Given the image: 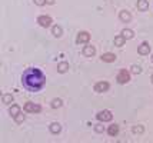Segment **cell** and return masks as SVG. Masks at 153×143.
<instances>
[{
  "label": "cell",
  "mask_w": 153,
  "mask_h": 143,
  "mask_svg": "<svg viewBox=\"0 0 153 143\" xmlns=\"http://www.w3.org/2000/svg\"><path fill=\"white\" fill-rule=\"evenodd\" d=\"M102 60L107 62V63H112V62L116 60V54H113V53H105V54H102Z\"/></svg>",
  "instance_id": "obj_10"
},
{
  "label": "cell",
  "mask_w": 153,
  "mask_h": 143,
  "mask_svg": "<svg viewBox=\"0 0 153 143\" xmlns=\"http://www.w3.org/2000/svg\"><path fill=\"white\" fill-rule=\"evenodd\" d=\"M148 7H149L148 0H139V1H137V9H139V10L145 12V10H148Z\"/></svg>",
  "instance_id": "obj_12"
},
{
  "label": "cell",
  "mask_w": 153,
  "mask_h": 143,
  "mask_svg": "<svg viewBox=\"0 0 153 143\" xmlns=\"http://www.w3.org/2000/svg\"><path fill=\"white\" fill-rule=\"evenodd\" d=\"M35 3H36L37 6H43V4L46 3V0H35Z\"/></svg>",
  "instance_id": "obj_26"
},
{
  "label": "cell",
  "mask_w": 153,
  "mask_h": 143,
  "mask_svg": "<svg viewBox=\"0 0 153 143\" xmlns=\"http://www.w3.org/2000/svg\"><path fill=\"white\" fill-rule=\"evenodd\" d=\"M119 17H120V20H122V22H129V20L132 19V16H130V13H129V12H126V10H123V12H120V14H119Z\"/></svg>",
  "instance_id": "obj_11"
},
{
  "label": "cell",
  "mask_w": 153,
  "mask_h": 143,
  "mask_svg": "<svg viewBox=\"0 0 153 143\" xmlns=\"http://www.w3.org/2000/svg\"><path fill=\"white\" fill-rule=\"evenodd\" d=\"M124 40H126V39H124L122 35L116 36V37H115V46H117V47H122V46L124 44Z\"/></svg>",
  "instance_id": "obj_16"
},
{
  "label": "cell",
  "mask_w": 153,
  "mask_h": 143,
  "mask_svg": "<svg viewBox=\"0 0 153 143\" xmlns=\"http://www.w3.org/2000/svg\"><path fill=\"white\" fill-rule=\"evenodd\" d=\"M122 36L124 37V39H133V32L130 30V29H123L122 30Z\"/></svg>",
  "instance_id": "obj_18"
},
{
  "label": "cell",
  "mask_w": 153,
  "mask_h": 143,
  "mask_svg": "<svg viewBox=\"0 0 153 143\" xmlns=\"http://www.w3.org/2000/svg\"><path fill=\"white\" fill-rule=\"evenodd\" d=\"M14 120H16V123H22V122L24 120V114H22V113H19L17 116H14Z\"/></svg>",
  "instance_id": "obj_24"
},
{
  "label": "cell",
  "mask_w": 153,
  "mask_h": 143,
  "mask_svg": "<svg viewBox=\"0 0 153 143\" xmlns=\"http://www.w3.org/2000/svg\"><path fill=\"white\" fill-rule=\"evenodd\" d=\"M96 117H97L100 122H110L112 117H113V114H112V112H109V110H100V112L96 114Z\"/></svg>",
  "instance_id": "obj_2"
},
{
  "label": "cell",
  "mask_w": 153,
  "mask_h": 143,
  "mask_svg": "<svg viewBox=\"0 0 153 143\" xmlns=\"http://www.w3.org/2000/svg\"><path fill=\"white\" fill-rule=\"evenodd\" d=\"M37 23L41 27H49L52 25V17L50 16H40L37 19Z\"/></svg>",
  "instance_id": "obj_5"
},
{
  "label": "cell",
  "mask_w": 153,
  "mask_h": 143,
  "mask_svg": "<svg viewBox=\"0 0 153 143\" xmlns=\"http://www.w3.org/2000/svg\"><path fill=\"white\" fill-rule=\"evenodd\" d=\"M52 33L56 36V37H60V36H62V27H60V26H53Z\"/></svg>",
  "instance_id": "obj_19"
},
{
  "label": "cell",
  "mask_w": 153,
  "mask_h": 143,
  "mask_svg": "<svg viewBox=\"0 0 153 143\" xmlns=\"http://www.w3.org/2000/svg\"><path fill=\"white\" fill-rule=\"evenodd\" d=\"M95 130H96L97 133H102V132H103V126H102V125H96V126H95Z\"/></svg>",
  "instance_id": "obj_25"
},
{
  "label": "cell",
  "mask_w": 153,
  "mask_h": 143,
  "mask_svg": "<svg viewBox=\"0 0 153 143\" xmlns=\"http://www.w3.org/2000/svg\"><path fill=\"white\" fill-rule=\"evenodd\" d=\"M22 83H23V87L27 89L29 92H40L44 84H46V76L43 74V72L40 69L36 67H32V69H27V70L23 73L22 76Z\"/></svg>",
  "instance_id": "obj_1"
},
{
  "label": "cell",
  "mask_w": 153,
  "mask_h": 143,
  "mask_svg": "<svg viewBox=\"0 0 153 143\" xmlns=\"http://www.w3.org/2000/svg\"><path fill=\"white\" fill-rule=\"evenodd\" d=\"M137 52H139L140 54H149V52H150L149 43H142V44L137 47Z\"/></svg>",
  "instance_id": "obj_9"
},
{
  "label": "cell",
  "mask_w": 153,
  "mask_h": 143,
  "mask_svg": "<svg viewBox=\"0 0 153 143\" xmlns=\"http://www.w3.org/2000/svg\"><path fill=\"white\" fill-rule=\"evenodd\" d=\"M46 3H47V4H53V3H54V0H46Z\"/></svg>",
  "instance_id": "obj_27"
},
{
  "label": "cell",
  "mask_w": 153,
  "mask_h": 143,
  "mask_svg": "<svg viewBox=\"0 0 153 143\" xmlns=\"http://www.w3.org/2000/svg\"><path fill=\"white\" fill-rule=\"evenodd\" d=\"M152 83H153V74H152Z\"/></svg>",
  "instance_id": "obj_28"
},
{
  "label": "cell",
  "mask_w": 153,
  "mask_h": 143,
  "mask_svg": "<svg viewBox=\"0 0 153 143\" xmlns=\"http://www.w3.org/2000/svg\"><path fill=\"white\" fill-rule=\"evenodd\" d=\"M12 102H13V96H12V95H4V96H3V103L9 105V103H12Z\"/></svg>",
  "instance_id": "obj_21"
},
{
  "label": "cell",
  "mask_w": 153,
  "mask_h": 143,
  "mask_svg": "<svg viewBox=\"0 0 153 143\" xmlns=\"http://www.w3.org/2000/svg\"><path fill=\"white\" fill-rule=\"evenodd\" d=\"M89 39H90V35H89L87 32H80L76 37V43L77 44H80V43H87Z\"/></svg>",
  "instance_id": "obj_7"
},
{
  "label": "cell",
  "mask_w": 153,
  "mask_h": 143,
  "mask_svg": "<svg viewBox=\"0 0 153 143\" xmlns=\"http://www.w3.org/2000/svg\"><path fill=\"white\" fill-rule=\"evenodd\" d=\"M152 62H153V54H152Z\"/></svg>",
  "instance_id": "obj_29"
},
{
  "label": "cell",
  "mask_w": 153,
  "mask_h": 143,
  "mask_svg": "<svg viewBox=\"0 0 153 143\" xmlns=\"http://www.w3.org/2000/svg\"><path fill=\"white\" fill-rule=\"evenodd\" d=\"M130 80V74H129V72L127 70H120L119 72V74H117V82L120 83V84H124V83H127Z\"/></svg>",
  "instance_id": "obj_3"
},
{
  "label": "cell",
  "mask_w": 153,
  "mask_h": 143,
  "mask_svg": "<svg viewBox=\"0 0 153 143\" xmlns=\"http://www.w3.org/2000/svg\"><path fill=\"white\" fill-rule=\"evenodd\" d=\"M60 130H62V126H60L59 123H52V125H50V132H52L53 135H57Z\"/></svg>",
  "instance_id": "obj_13"
},
{
  "label": "cell",
  "mask_w": 153,
  "mask_h": 143,
  "mask_svg": "<svg viewBox=\"0 0 153 143\" xmlns=\"http://www.w3.org/2000/svg\"><path fill=\"white\" fill-rule=\"evenodd\" d=\"M9 113H10V114L14 117V116H17V114L20 113V107L17 106V105H13V106L9 109Z\"/></svg>",
  "instance_id": "obj_17"
},
{
  "label": "cell",
  "mask_w": 153,
  "mask_h": 143,
  "mask_svg": "<svg viewBox=\"0 0 153 143\" xmlns=\"http://www.w3.org/2000/svg\"><path fill=\"white\" fill-rule=\"evenodd\" d=\"M132 130H133V133H139V135H140V133H143V132H145V127H143V126H140V125H137V126H133V129H132Z\"/></svg>",
  "instance_id": "obj_20"
},
{
  "label": "cell",
  "mask_w": 153,
  "mask_h": 143,
  "mask_svg": "<svg viewBox=\"0 0 153 143\" xmlns=\"http://www.w3.org/2000/svg\"><path fill=\"white\" fill-rule=\"evenodd\" d=\"M69 69V63H66V62H62L60 65H57V72L59 73H66Z\"/></svg>",
  "instance_id": "obj_14"
},
{
  "label": "cell",
  "mask_w": 153,
  "mask_h": 143,
  "mask_svg": "<svg viewBox=\"0 0 153 143\" xmlns=\"http://www.w3.org/2000/svg\"><path fill=\"white\" fill-rule=\"evenodd\" d=\"M40 109L41 107L36 105V103H32V102H27L26 105H24V110L26 112H29V113H39L40 112Z\"/></svg>",
  "instance_id": "obj_4"
},
{
  "label": "cell",
  "mask_w": 153,
  "mask_h": 143,
  "mask_svg": "<svg viewBox=\"0 0 153 143\" xmlns=\"http://www.w3.org/2000/svg\"><path fill=\"white\" fill-rule=\"evenodd\" d=\"M107 89H109V83L107 82H99V83L95 84V92H97V93H103Z\"/></svg>",
  "instance_id": "obj_6"
},
{
  "label": "cell",
  "mask_w": 153,
  "mask_h": 143,
  "mask_svg": "<svg viewBox=\"0 0 153 143\" xmlns=\"http://www.w3.org/2000/svg\"><path fill=\"white\" fill-rule=\"evenodd\" d=\"M62 105H63V103H62V100H60V99H53V102H52V107H53V109L60 107Z\"/></svg>",
  "instance_id": "obj_22"
},
{
  "label": "cell",
  "mask_w": 153,
  "mask_h": 143,
  "mask_svg": "<svg viewBox=\"0 0 153 143\" xmlns=\"http://www.w3.org/2000/svg\"><path fill=\"white\" fill-rule=\"evenodd\" d=\"M95 53H96L95 46H84V49H83V54H84L86 57H92V56H95Z\"/></svg>",
  "instance_id": "obj_8"
},
{
  "label": "cell",
  "mask_w": 153,
  "mask_h": 143,
  "mask_svg": "<svg viewBox=\"0 0 153 143\" xmlns=\"http://www.w3.org/2000/svg\"><path fill=\"white\" fill-rule=\"evenodd\" d=\"M107 133H109L110 136H116V135L119 133V126H117V125H112V126H109Z\"/></svg>",
  "instance_id": "obj_15"
},
{
  "label": "cell",
  "mask_w": 153,
  "mask_h": 143,
  "mask_svg": "<svg viewBox=\"0 0 153 143\" xmlns=\"http://www.w3.org/2000/svg\"><path fill=\"white\" fill-rule=\"evenodd\" d=\"M132 73H135V74H140V73H142V67L133 65V66H132Z\"/></svg>",
  "instance_id": "obj_23"
}]
</instances>
